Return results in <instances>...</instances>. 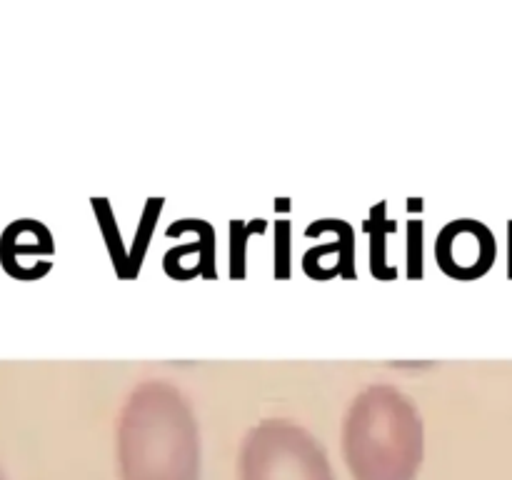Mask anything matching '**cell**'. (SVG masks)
Masks as SVG:
<instances>
[{
	"label": "cell",
	"instance_id": "6da1fadb",
	"mask_svg": "<svg viewBox=\"0 0 512 480\" xmlns=\"http://www.w3.org/2000/svg\"><path fill=\"white\" fill-rule=\"evenodd\" d=\"M120 480H198L200 433L175 385L148 380L130 393L118 423Z\"/></svg>",
	"mask_w": 512,
	"mask_h": 480
},
{
	"label": "cell",
	"instance_id": "7a4b0ae2",
	"mask_svg": "<svg viewBox=\"0 0 512 480\" xmlns=\"http://www.w3.org/2000/svg\"><path fill=\"white\" fill-rule=\"evenodd\" d=\"M343 450L355 480H415L423 463V418L393 385H370L350 405Z\"/></svg>",
	"mask_w": 512,
	"mask_h": 480
},
{
	"label": "cell",
	"instance_id": "3957f363",
	"mask_svg": "<svg viewBox=\"0 0 512 480\" xmlns=\"http://www.w3.org/2000/svg\"><path fill=\"white\" fill-rule=\"evenodd\" d=\"M240 480H335L323 445L285 418L255 425L240 448Z\"/></svg>",
	"mask_w": 512,
	"mask_h": 480
},
{
	"label": "cell",
	"instance_id": "277c9868",
	"mask_svg": "<svg viewBox=\"0 0 512 480\" xmlns=\"http://www.w3.org/2000/svg\"><path fill=\"white\" fill-rule=\"evenodd\" d=\"M435 258L450 278L478 280L493 268L495 235L480 220H450L435 240Z\"/></svg>",
	"mask_w": 512,
	"mask_h": 480
},
{
	"label": "cell",
	"instance_id": "5b68a950",
	"mask_svg": "<svg viewBox=\"0 0 512 480\" xmlns=\"http://www.w3.org/2000/svg\"><path fill=\"white\" fill-rule=\"evenodd\" d=\"M335 238L330 243H320L310 248L303 255V268L310 278L315 280H330L335 275H345L353 278L355 275V243H353V228L345 220H335Z\"/></svg>",
	"mask_w": 512,
	"mask_h": 480
},
{
	"label": "cell",
	"instance_id": "8992f818",
	"mask_svg": "<svg viewBox=\"0 0 512 480\" xmlns=\"http://www.w3.org/2000/svg\"><path fill=\"white\" fill-rule=\"evenodd\" d=\"M213 228L203 220H195V238L190 243L175 245L165 253V273L175 280H190L195 275H215L213 263Z\"/></svg>",
	"mask_w": 512,
	"mask_h": 480
},
{
	"label": "cell",
	"instance_id": "52a82bcc",
	"mask_svg": "<svg viewBox=\"0 0 512 480\" xmlns=\"http://www.w3.org/2000/svg\"><path fill=\"white\" fill-rule=\"evenodd\" d=\"M385 210H388V203H385V200L375 205V208L370 210V218L368 223H365V230H368L370 238H373L370 240V268H373V275L378 280H393L398 278V268L388 265L385 238L398 230V223L390 220L388 215H385Z\"/></svg>",
	"mask_w": 512,
	"mask_h": 480
},
{
	"label": "cell",
	"instance_id": "ba28073f",
	"mask_svg": "<svg viewBox=\"0 0 512 480\" xmlns=\"http://www.w3.org/2000/svg\"><path fill=\"white\" fill-rule=\"evenodd\" d=\"M263 230V218H255L250 223H243V220H233L230 223V278H245V248H248V238L253 233H263Z\"/></svg>",
	"mask_w": 512,
	"mask_h": 480
},
{
	"label": "cell",
	"instance_id": "9c48e42d",
	"mask_svg": "<svg viewBox=\"0 0 512 480\" xmlns=\"http://www.w3.org/2000/svg\"><path fill=\"white\" fill-rule=\"evenodd\" d=\"M160 208H163V198H150L148 203H145L143 223H140L138 233H135L133 250H130V253H128V270H130V275H135V270L140 268V260H143L145 250H148L150 235H153L155 220H158Z\"/></svg>",
	"mask_w": 512,
	"mask_h": 480
},
{
	"label": "cell",
	"instance_id": "30bf717a",
	"mask_svg": "<svg viewBox=\"0 0 512 480\" xmlns=\"http://www.w3.org/2000/svg\"><path fill=\"white\" fill-rule=\"evenodd\" d=\"M290 275V223L278 220L275 225V278Z\"/></svg>",
	"mask_w": 512,
	"mask_h": 480
},
{
	"label": "cell",
	"instance_id": "8fae6325",
	"mask_svg": "<svg viewBox=\"0 0 512 480\" xmlns=\"http://www.w3.org/2000/svg\"><path fill=\"white\" fill-rule=\"evenodd\" d=\"M423 220H410L408 223V240H410V253H408V263L410 278H420L423 275Z\"/></svg>",
	"mask_w": 512,
	"mask_h": 480
}]
</instances>
